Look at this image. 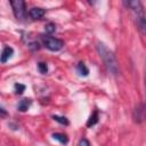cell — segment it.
<instances>
[{"label":"cell","instance_id":"6da1fadb","mask_svg":"<svg viewBox=\"0 0 146 146\" xmlns=\"http://www.w3.org/2000/svg\"><path fill=\"white\" fill-rule=\"evenodd\" d=\"M96 50H97L98 55L100 56V58L103 59V63L105 64L107 71L113 75H117L119 74V64H117V60H116L113 51L110 50L103 42L96 43Z\"/></svg>","mask_w":146,"mask_h":146},{"label":"cell","instance_id":"7a4b0ae2","mask_svg":"<svg viewBox=\"0 0 146 146\" xmlns=\"http://www.w3.org/2000/svg\"><path fill=\"white\" fill-rule=\"evenodd\" d=\"M123 5L131 9L133 11L135 15V21H136V25L138 27V30L140 31L141 34H145V27H146V23H145V14H144V9L141 6V2L138 0H133V1H123Z\"/></svg>","mask_w":146,"mask_h":146},{"label":"cell","instance_id":"3957f363","mask_svg":"<svg viewBox=\"0 0 146 146\" xmlns=\"http://www.w3.org/2000/svg\"><path fill=\"white\" fill-rule=\"evenodd\" d=\"M11 8H13V13L14 16L16 17L17 21L19 22H24L26 19L27 13H26V3L23 0H11L9 1Z\"/></svg>","mask_w":146,"mask_h":146},{"label":"cell","instance_id":"277c9868","mask_svg":"<svg viewBox=\"0 0 146 146\" xmlns=\"http://www.w3.org/2000/svg\"><path fill=\"white\" fill-rule=\"evenodd\" d=\"M41 39H42L43 46L50 51H58L64 47V41L60 39H57L50 35H42Z\"/></svg>","mask_w":146,"mask_h":146},{"label":"cell","instance_id":"5b68a950","mask_svg":"<svg viewBox=\"0 0 146 146\" xmlns=\"http://www.w3.org/2000/svg\"><path fill=\"white\" fill-rule=\"evenodd\" d=\"M132 119L137 123L143 122V120H144V104H139L135 107V110L132 112Z\"/></svg>","mask_w":146,"mask_h":146},{"label":"cell","instance_id":"8992f818","mask_svg":"<svg viewBox=\"0 0 146 146\" xmlns=\"http://www.w3.org/2000/svg\"><path fill=\"white\" fill-rule=\"evenodd\" d=\"M46 14V10L43 8H40V7H32L30 10H29V16L31 17V19H41Z\"/></svg>","mask_w":146,"mask_h":146},{"label":"cell","instance_id":"52a82bcc","mask_svg":"<svg viewBox=\"0 0 146 146\" xmlns=\"http://www.w3.org/2000/svg\"><path fill=\"white\" fill-rule=\"evenodd\" d=\"M13 55H14V49L11 47H9V46H5L2 51H1V54H0V62L2 64L7 63L13 57Z\"/></svg>","mask_w":146,"mask_h":146},{"label":"cell","instance_id":"ba28073f","mask_svg":"<svg viewBox=\"0 0 146 146\" xmlns=\"http://www.w3.org/2000/svg\"><path fill=\"white\" fill-rule=\"evenodd\" d=\"M31 104H32V100L30 98H24V99L19 100V103L17 104V110L19 112H26L30 108Z\"/></svg>","mask_w":146,"mask_h":146},{"label":"cell","instance_id":"9c48e42d","mask_svg":"<svg viewBox=\"0 0 146 146\" xmlns=\"http://www.w3.org/2000/svg\"><path fill=\"white\" fill-rule=\"evenodd\" d=\"M76 71H78V73H79L80 75H82V76H88V75H89V68L87 67V65H86L83 62L78 63V65H76Z\"/></svg>","mask_w":146,"mask_h":146},{"label":"cell","instance_id":"30bf717a","mask_svg":"<svg viewBox=\"0 0 146 146\" xmlns=\"http://www.w3.org/2000/svg\"><path fill=\"white\" fill-rule=\"evenodd\" d=\"M51 137H52L55 140H57V141H59L60 144H63V145H66V144L68 143V137H67L66 135H64V133L55 132V133L51 135Z\"/></svg>","mask_w":146,"mask_h":146},{"label":"cell","instance_id":"8fae6325","mask_svg":"<svg viewBox=\"0 0 146 146\" xmlns=\"http://www.w3.org/2000/svg\"><path fill=\"white\" fill-rule=\"evenodd\" d=\"M98 111H95L91 115H90V117L88 119V121H87V127L88 128H90V127H92V125H95L97 122H98Z\"/></svg>","mask_w":146,"mask_h":146},{"label":"cell","instance_id":"7c38bea8","mask_svg":"<svg viewBox=\"0 0 146 146\" xmlns=\"http://www.w3.org/2000/svg\"><path fill=\"white\" fill-rule=\"evenodd\" d=\"M52 119H54L56 122H58V123H60V124H63V125H68V124H70L68 120H67L65 116H60V115H52Z\"/></svg>","mask_w":146,"mask_h":146},{"label":"cell","instance_id":"4fadbf2b","mask_svg":"<svg viewBox=\"0 0 146 146\" xmlns=\"http://www.w3.org/2000/svg\"><path fill=\"white\" fill-rule=\"evenodd\" d=\"M38 70H39V72L41 74H47V72H48V65H47V63L39 62L38 63Z\"/></svg>","mask_w":146,"mask_h":146},{"label":"cell","instance_id":"5bb4252c","mask_svg":"<svg viewBox=\"0 0 146 146\" xmlns=\"http://www.w3.org/2000/svg\"><path fill=\"white\" fill-rule=\"evenodd\" d=\"M14 89H15V94H16V95H22V94L25 91L26 87H25L24 84H22V83H15Z\"/></svg>","mask_w":146,"mask_h":146},{"label":"cell","instance_id":"9a60e30c","mask_svg":"<svg viewBox=\"0 0 146 146\" xmlns=\"http://www.w3.org/2000/svg\"><path fill=\"white\" fill-rule=\"evenodd\" d=\"M44 31H46V33L47 34H52L55 31H56V25L54 24V23H48V24H46V26H44Z\"/></svg>","mask_w":146,"mask_h":146},{"label":"cell","instance_id":"2e32d148","mask_svg":"<svg viewBox=\"0 0 146 146\" xmlns=\"http://www.w3.org/2000/svg\"><path fill=\"white\" fill-rule=\"evenodd\" d=\"M9 116V113L5 110V107H2L1 105H0V117L1 119H6V117H8Z\"/></svg>","mask_w":146,"mask_h":146},{"label":"cell","instance_id":"e0dca14e","mask_svg":"<svg viewBox=\"0 0 146 146\" xmlns=\"http://www.w3.org/2000/svg\"><path fill=\"white\" fill-rule=\"evenodd\" d=\"M78 146H90V143H89L88 139L82 138V139L79 141V145H78Z\"/></svg>","mask_w":146,"mask_h":146}]
</instances>
